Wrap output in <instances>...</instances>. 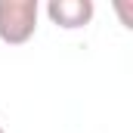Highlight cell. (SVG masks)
I'll list each match as a JSON object with an SVG mask.
<instances>
[{
    "label": "cell",
    "instance_id": "6da1fadb",
    "mask_svg": "<svg viewBox=\"0 0 133 133\" xmlns=\"http://www.w3.org/2000/svg\"><path fill=\"white\" fill-rule=\"evenodd\" d=\"M40 3L37 0H0V40L6 46H22L37 31Z\"/></svg>",
    "mask_w": 133,
    "mask_h": 133
},
{
    "label": "cell",
    "instance_id": "3957f363",
    "mask_svg": "<svg viewBox=\"0 0 133 133\" xmlns=\"http://www.w3.org/2000/svg\"><path fill=\"white\" fill-rule=\"evenodd\" d=\"M0 133H6V130H3V124H0Z\"/></svg>",
    "mask_w": 133,
    "mask_h": 133
},
{
    "label": "cell",
    "instance_id": "7a4b0ae2",
    "mask_svg": "<svg viewBox=\"0 0 133 133\" xmlns=\"http://www.w3.org/2000/svg\"><path fill=\"white\" fill-rule=\"evenodd\" d=\"M96 16V3L93 0H50L46 3V19L62 28V31H77L87 28Z\"/></svg>",
    "mask_w": 133,
    "mask_h": 133
}]
</instances>
